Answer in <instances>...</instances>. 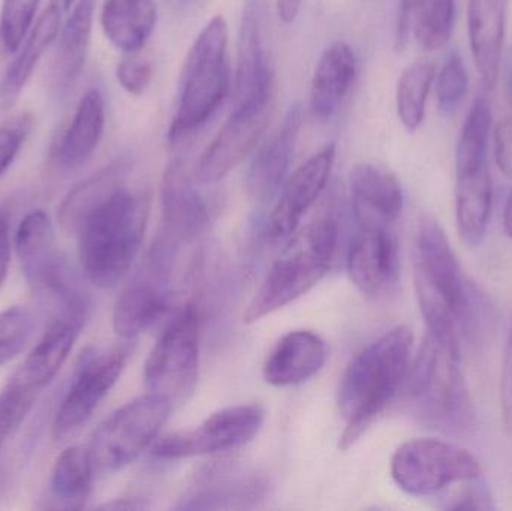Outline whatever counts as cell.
<instances>
[{"mask_svg":"<svg viewBox=\"0 0 512 511\" xmlns=\"http://www.w3.org/2000/svg\"><path fill=\"white\" fill-rule=\"evenodd\" d=\"M125 161H117L75 186L59 210L63 230L78 240L87 281L113 288L137 260L149 219L147 191L125 185Z\"/></svg>","mask_w":512,"mask_h":511,"instance_id":"6da1fadb","label":"cell"},{"mask_svg":"<svg viewBox=\"0 0 512 511\" xmlns=\"http://www.w3.org/2000/svg\"><path fill=\"white\" fill-rule=\"evenodd\" d=\"M412 347L411 329L397 326L354 357L339 389V410L346 423L340 449L355 446L396 398L408 377Z\"/></svg>","mask_w":512,"mask_h":511,"instance_id":"7a4b0ae2","label":"cell"},{"mask_svg":"<svg viewBox=\"0 0 512 511\" xmlns=\"http://www.w3.org/2000/svg\"><path fill=\"white\" fill-rule=\"evenodd\" d=\"M406 380L409 398L430 422L451 429L471 425L474 405L462 371L456 324H426V336Z\"/></svg>","mask_w":512,"mask_h":511,"instance_id":"3957f363","label":"cell"},{"mask_svg":"<svg viewBox=\"0 0 512 511\" xmlns=\"http://www.w3.org/2000/svg\"><path fill=\"white\" fill-rule=\"evenodd\" d=\"M228 24L216 15L201 30L186 57L179 105L168 138L179 143L206 125L231 90L227 57Z\"/></svg>","mask_w":512,"mask_h":511,"instance_id":"277c9868","label":"cell"},{"mask_svg":"<svg viewBox=\"0 0 512 511\" xmlns=\"http://www.w3.org/2000/svg\"><path fill=\"white\" fill-rule=\"evenodd\" d=\"M414 278L420 308L444 309L457 327L474 324L477 293L444 228L430 216L421 219L415 234Z\"/></svg>","mask_w":512,"mask_h":511,"instance_id":"5b68a950","label":"cell"},{"mask_svg":"<svg viewBox=\"0 0 512 511\" xmlns=\"http://www.w3.org/2000/svg\"><path fill=\"white\" fill-rule=\"evenodd\" d=\"M171 410L167 399L147 393L111 414L89 446L96 476H111L134 464L158 440Z\"/></svg>","mask_w":512,"mask_h":511,"instance_id":"8992f818","label":"cell"},{"mask_svg":"<svg viewBox=\"0 0 512 511\" xmlns=\"http://www.w3.org/2000/svg\"><path fill=\"white\" fill-rule=\"evenodd\" d=\"M200 312L186 303L176 312L144 365V383L153 395L171 405L185 404L198 383L200 372Z\"/></svg>","mask_w":512,"mask_h":511,"instance_id":"52a82bcc","label":"cell"},{"mask_svg":"<svg viewBox=\"0 0 512 511\" xmlns=\"http://www.w3.org/2000/svg\"><path fill=\"white\" fill-rule=\"evenodd\" d=\"M391 477L400 491L412 497H433L459 483L483 477L474 453L451 441L415 438L391 458Z\"/></svg>","mask_w":512,"mask_h":511,"instance_id":"ba28073f","label":"cell"},{"mask_svg":"<svg viewBox=\"0 0 512 511\" xmlns=\"http://www.w3.org/2000/svg\"><path fill=\"white\" fill-rule=\"evenodd\" d=\"M270 26V0H245L230 114L252 113L273 105L274 66Z\"/></svg>","mask_w":512,"mask_h":511,"instance_id":"9c48e42d","label":"cell"},{"mask_svg":"<svg viewBox=\"0 0 512 511\" xmlns=\"http://www.w3.org/2000/svg\"><path fill=\"white\" fill-rule=\"evenodd\" d=\"M264 419V410L259 405L222 408L197 428L158 438L153 443L152 455L162 461H179L230 452L254 440Z\"/></svg>","mask_w":512,"mask_h":511,"instance_id":"30bf717a","label":"cell"},{"mask_svg":"<svg viewBox=\"0 0 512 511\" xmlns=\"http://www.w3.org/2000/svg\"><path fill=\"white\" fill-rule=\"evenodd\" d=\"M128 357L129 350L123 347L84 354L54 419L53 432L57 441L74 437L89 422L116 386Z\"/></svg>","mask_w":512,"mask_h":511,"instance_id":"8fae6325","label":"cell"},{"mask_svg":"<svg viewBox=\"0 0 512 511\" xmlns=\"http://www.w3.org/2000/svg\"><path fill=\"white\" fill-rule=\"evenodd\" d=\"M15 249L27 284L33 293L65 303L77 293L68 281L65 258L57 246L50 215L33 210L24 216L15 236Z\"/></svg>","mask_w":512,"mask_h":511,"instance_id":"7c38bea8","label":"cell"},{"mask_svg":"<svg viewBox=\"0 0 512 511\" xmlns=\"http://www.w3.org/2000/svg\"><path fill=\"white\" fill-rule=\"evenodd\" d=\"M333 260L312 243L303 242L276 261L252 297L243 314L246 324L256 323L267 315L285 308L312 290L324 279Z\"/></svg>","mask_w":512,"mask_h":511,"instance_id":"4fadbf2b","label":"cell"},{"mask_svg":"<svg viewBox=\"0 0 512 511\" xmlns=\"http://www.w3.org/2000/svg\"><path fill=\"white\" fill-rule=\"evenodd\" d=\"M352 284L372 297L393 293L400 279L399 240L393 225H358L346 254Z\"/></svg>","mask_w":512,"mask_h":511,"instance_id":"5bb4252c","label":"cell"},{"mask_svg":"<svg viewBox=\"0 0 512 511\" xmlns=\"http://www.w3.org/2000/svg\"><path fill=\"white\" fill-rule=\"evenodd\" d=\"M336 159V144L322 147L283 183L279 201L265 225V236L270 242H285L294 234L304 213L313 206L327 188Z\"/></svg>","mask_w":512,"mask_h":511,"instance_id":"9a60e30c","label":"cell"},{"mask_svg":"<svg viewBox=\"0 0 512 511\" xmlns=\"http://www.w3.org/2000/svg\"><path fill=\"white\" fill-rule=\"evenodd\" d=\"M271 114L273 105L252 113L230 114L227 123L201 155L195 168V180L200 185H215L224 180L255 149Z\"/></svg>","mask_w":512,"mask_h":511,"instance_id":"2e32d148","label":"cell"},{"mask_svg":"<svg viewBox=\"0 0 512 511\" xmlns=\"http://www.w3.org/2000/svg\"><path fill=\"white\" fill-rule=\"evenodd\" d=\"M162 237L173 246L197 239L209 224V210L183 161L168 165L162 179Z\"/></svg>","mask_w":512,"mask_h":511,"instance_id":"e0dca14e","label":"cell"},{"mask_svg":"<svg viewBox=\"0 0 512 511\" xmlns=\"http://www.w3.org/2000/svg\"><path fill=\"white\" fill-rule=\"evenodd\" d=\"M173 308L168 276L144 269L123 290L113 312V326L123 339H134L164 320Z\"/></svg>","mask_w":512,"mask_h":511,"instance_id":"ac0fdd59","label":"cell"},{"mask_svg":"<svg viewBox=\"0 0 512 511\" xmlns=\"http://www.w3.org/2000/svg\"><path fill=\"white\" fill-rule=\"evenodd\" d=\"M303 123L300 105H294L273 137L256 152L245 177L246 192L255 203H270L285 183L298 132Z\"/></svg>","mask_w":512,"mask_h":511,"instance_id":"d6986e66","label":"cell"},{"mask_svg":"<svg viewBox=\"0 0 512 511\" xmlns=\"http://www.w3.org/2000/svg\"><path fill=\"white\" fill-rule=\"evenodd\" d=\"M351 207L357 225H394L403 212L402 185L387 168L361 162L349 176Z\"/></svg>","mask_w":512,"mask_h":511,"instance_id":"ffe728a7","label":"cell"},{"mask_svg":"<svg viewBox=\"0 0 512 511\" xmlns=\"http://www.w3.org/2000/svg\"><path fill=\"white\" fill-rule=\"evenodd\" d=\"M87 309L66 311L54 318L12 380L39 392L59 374L86 323Z\"/></svg>","mask_w":512,"mask_h":511,"instance_id":"44dd1931","label":"cell"},{"mask_svg":"<svg viewBox=\"0 0 512 511\" xmlns=\"http://www.w3.org/2000/svg\"><path fill=\"white\" fill-rule=\"evenodd\" d=\"M327 360L321 336L310 330H294L279 339L265 360L262 375L273 387H292L315 377Z\"/></svg>","mask_w":512,"mask_h":511,"instance_id":"7402d4cb","label":"cell"},{"mask_svg":"<svg viewBox=\"0 0 512 511\" xmlns=\"http://www.w3.org/2000/svg\"><path fill=\"white\" fill-rule=\"evenodd\" d=\"M508 0H469L468 30L472 57L487 89L498 83L507 27Z\"/></svg>","mask_w":512,"mask_h":511,"instance_id":"603a6c76","label":"cell"},{"mask_svg":"<svg viewBox=\"0 0 512 511\" xmlns=\"http://www.w3.org/2000/svg\"><path fill=\"white\" fill-rule=\"evenodd\" d=\"M105 128L104 98L98 89L84 93L71 123L54 143L51 156L60 171L83 167L101 143Z\"/></svg>","mask_w":512,"mask_h":511,"instance_id":"cb8c5ba5","label":"cell"},{"mask_svg":"<svg viewBox=\"0 0 512 511\" xmlns=\"http://www.w3.org/2000/svg\"><path fill=\"white\" fill-rule=\"evenodd\" d=\"M357 77V59L346 42L334 41L322 51L310 87V111L318 120H330L342 107Z\"/></svg>","mask_w":512,"mask_h":511,"instance_id":"d4e9b609","label":"cell"},{"mask_svg":"<svg viewBox=\"0 0 512 511\" xmlns=\"http://www.w3.org/2000/svg\"><path fill=\"white\" fill-rule=\"evenodd\" d=\"M456 14V0H400L394 47L405 50L414 32L421 48L436 51L450 41Z\"/></svg>","mask_w":512,"mask_h":511,"instance_id":"484cf974","label":"cell"},{"mask_svg":"<svg viewBox=\"0 0 512 511\" xmlns=\"http://www.w3.org/2000/svg\"><path fill=\"white\" fill-rule=\"evenodd\" d=\"M492 174L489 164L456 170V222L460 240L469 248L481 245L492 216Z\"/></svg>","mask_w":512,"mask_h":511,"instance_id":"4316f807","label":"cell"},{"mask_svg":"<svg viewBox=\"0 0 512 511\" xmlns=\"http://www.w3.org/2000/svg\"><path fill=\"white\" fill-rule=\"evenodd\" d=\"M60 32V8L57 0H51L47 8L39 15L26 42L21 45L20 53L8 66L0 80V111H8L18 101L29 78L32 77L36 63L48 47L53 44Z\"/></svg>","mask_w":512,"mask_h":511,"instance_id":"83f0119b","label":"cell"},{"mask_svg":"<svg viewBox=\"0 0 512 511\" xmlns=\"http://www.w3.org/2000/svg\"><path fill=\"white\" fill-rule=\"evenodd\" d=\"M95 476L89 449L72 446L63 450L51 471L44 509H84L90 494H92L93 477Z\"/></svg>","mask_w":512,"mask_h":511,"instance_id":"f1b7e54d","label":"cell"},{"mask_svg":"<svg viewBox=\"0 0 512 511\" xmlns=\"http://www.w3.org/2000/svg\"><path fill=\"white\" fill-rule=\"evenodd\" d=\"M95 8L96 0H78L65 26L60 30L53 66L54 87L57 92L65 93L72 89L83 72L89 53Z\"/></svg>","mask_w":512,"mask_h":511,"instance_id":"f546056e","label":"cell"},{"mask_svg":"<svg viewBox=\"0 0 512 511\" xmlns=\"http://www.w3.org/2000/svg\"><path fill=\"white\" fill-rule=\"evenodd\" d=\"M158 20L153 0H104L101 26L108 41L126 54H135L149 41Z\"/></svg>","mask_w":512,"mask_h":511,"instance_id":"4dcf8cb0","label":"cell"},{"mask_svg":"<svg viewBox=\"0 0 512 511\" xmlns=\"http://www.w3.org/2000/svg\"><path fill=\"white\" fill-rule=\"evenodd\" d=\"M264 485L255 474H237L230 468L207 471L182 500V509H225L258 500Z\"/></svg>","mask_w":512,"mask_h":511,"instance_id":"1f68e13d","label":"cell"},{"mask_svg":"<svg viewBox=\"0 0 512 511\" xmlns=\"http://www.w3.org/2000/svg\"><path fill=\"white\" fill-rule=\"evenodd\" d=\"M435 65L415 62L400 75L397 83L396 107L400 122L406 131L415 132L426 116L427 98L435 80Z\"/></svg>","mask_w":512,"mask_h":511,"instance_id":"d6a6232c","label":"cell"},{"mask_svg":"<svg viewBox=\"0 0 512 511\" xmlns=\"http://www.w3.org/2000/svg\"><path fill=\"white\" fill-rule=\"evenodd\" d=\"M492 107L486 98H478L463 125L456 152V168L489 164Z\"/></svg>","mask_w":512,"mask_h":511,"instance_id":"836d02e7","label":"cell"},{"mask_svg":"<svg viewBox=\"0 0 512 511\" xmlns=\"http://www.w3.org/2000/svg\"><path fill=\"white\" fill-rule=\"evenodd\" d=\"M41 0H3L0 9V47L17 53L27 38Z\"/></svg>","mask_w":512,"mask_h":511,"instance_id":"e575fe53","label":"cell"},{"mask_svg":"<svg viewBox=\"0 0 512 511\" xmlns=\"http://www.w3.org/2000/svg\"><path fill=\"white\" fill-rule=\"evenodd\" d=\"M32 332L33 318L27 309L11 306L0 312V368L24 350Z\"/></svg>","mask_w":512,"mask_h":511,"instance_id":"d590c367","label":"cell"},{"mask_svg":"<svg viewBox=\"0 0 512 511\" xmlns=\"http://www.w3.org/2000/svg\"><path fill=\"white\" fill-rule=\"evenodd\" d=\"M469 77L459 53H453L442 66L436 81V95L444 110L457 107L468 93Z\"/></svg>","mask_w":512,"mask_h":511,"instance_id":"8d00e7d4","label":"cell"},{"mask_svg":"<svg viewBox=\"0 0 512 511\" xmlns=\"http://www.w3.org/2000/svg\"><path fill=\"white\" fill-rule=\"evenodd\" d=\"M32 128V119L27 114L0 126V179L17 158Z\"/></svg>","mask_w":512,"mask_h":511,"instance_id":"74e56055","label":"cell"},{"mask_svg":"<svg viewBox=\"0 0 512 511\" xmlns=\"http://www.w3.org/2000/svg\"><path fill=\"white\" fill-rule=\"evenodd\" d=\"M117 80L120 86L134 96L143 95L149 89L153 78V66L149 60L129 54L117 66Z\"/></svg>","mask_w":512,"mask_h":511,"instance_id":"f35d334b","label":"cell"},{"mask_svg":"<svg viewBox=\"0 0 512 511\" xmlns=\"http://www.w3.org/2000/svg\"><path fill=\"white\" fill-rule=\"evenodd\" d=\"M447 510H490L493 509L492 495L481 479L466 483V488L447 500Z\"/></svg>","mask_w":512,"mask_h":511,"instance_id":"ab89813d","label":"cell"},{"mask_svg":"<svg viewBox=\"0 0 512 511\" xmlns=\"http://www.w3.org/2000/svg\"><path fill=\"white\" fill-rule=\"evenodd\" d=\"M495 158L499 170L512 180V116L505 117L496 125Z\"/></svg>","mask_w":512,"mask_h":511,"instance_id":"60d3db41","label":"cell"},{"mask_svg":"<svg viewBox=\"0 0 512 511\" xmlns=\"http://www.w3.org/2000/svg\"><path fill=\"white\" fill-rule=\"evenodd\" d=\"M501 401L505 426L512 432V327L507 350H505L504 365H502Z\"/></svg>","mask_w":512,"mask_h":511,"instance_id":"b9f144b4","label":"cell"},{"mask_svg":"<svg viewBox=\"0 0 512 511\" xmlns=\"http://www.w3.org/2000/svg\"><path fill=\"white\" fill-rule=\"evenodd\" d=\"M9 263H11V236H9V222L5 216L0 215V290L8 276Z\"/></svg>","mask_w":512,"mask_h":511,"instance_id":"7bdbcfd3","label":"cell"},{"mask_svg":"<svg viewBox=\"0 0 512 511\" xmlns=\"http://www.w3.org/2000/svg\"><path fill=\"white\" fill-rule=\"evenodd\" d=\"M304 0H276V14L283 24L289 26L297 20Z\"/></svg>","mask_w":512,"mask_h":511,"instance_id":"ee69618b","label":"cell"},{"mask_svg":"<svg viewBox=\"0 0 512 511\" xmlns=\"http://www.w3.org/2000/svg\"><path fill=\"white\" fill-rule=\"evenodd\" d=\"M504 231L512 239V189L508 195L507 206L504 210Z\"/></svg>","mask_w":512,"mask_h":511,"instance_id":"f6af8a7d","label":"cell"},{"mask_svg":"<svg viewBox=\"0 0 512 511\" xmlns=\"http://www.w3.org/2000/svg\"><path fill=\"white\" fill-rule=\"evenodd\" d=\"M63 6H65V9L71 8L72 5H74L77 0H62Z\"/></svg>","mask_w":512,"mask_h":511,"instance_id":"bcb514c9","label":"cell"},{"mask_svg":"<svg viewBox=\"0 0 512 511\" xmlns=\"http://www.w3.org/2000/svg\"><path fill=\"white\" fill-rule=\"evenodd\" d=\"M6 438H3L2 435H0V449H2L3 444H5Z\"/></svg>","mask_w":512,"mask_h":511,"instance_id":"7dc6e473","label":"cell"}]
</instances>
